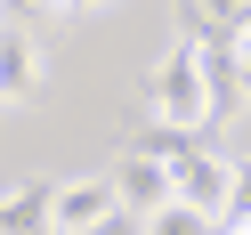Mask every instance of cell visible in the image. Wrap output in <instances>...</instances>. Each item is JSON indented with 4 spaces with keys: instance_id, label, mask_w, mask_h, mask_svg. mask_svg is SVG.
<instances>
[{
    "instance_id": "6da1fadb",
    "label": "cell",
    "mask_w": 251,
    "mask_h": 235,
    "mask_svg": "<svg viewBox=\"0 0 251 235\" xmlns=\"http://www.w3.org/2000/svg\"><path fill=\"white\" fill-rule=\"evenodd\" d=\"M146 114L170 122V130H211V122H202V49H195L186 33L170 41L162 65H154V81H146Z\"/></svg>"
},
{
    "instance_id": "7a4b0ae2",
    "label": "cell",
    "mask_w": 251,
    "mask_h": 235,
    "mask_svg": "<svg viewBox=\"0 0 251 235\" xmlns=\"http://www.w3.org/2000/svg\"><path fill=\"white\" fill-rule=\"evenodd\" d=\"M227 170H235V154H219V146L178 154V162H170V203H186V211L219 219V211H227Z\"/></svg>"
},
{
    "instance_id": "3957f363",
    "label": "cell",
    "mask_w": 251,
    "mask_h": 235,
    "mask_svg": "<svg viewBox=\"0 0 251 235\" xmlns=\"http://www.w3.org/2000/svg\"><path fill=\"white\" fill-rule=\"evenodd\" d=\"M122 203H114V179H73V186H57V203H49V235H89L98 219H114Z\"/></svg>"
},
{
    "instance_id": "277c9868",
    "label": "cell",
    "mask_w": 251,
    "mask_h": 235,
    "mask_svg": "<svg viewBox=\"0 0 251 235\" xmlns=\"http://www.w3.org/2000/svg\"><path fill=\"white\" fill-rule=\"evenodd\" d=\"M114 203H122V211H138V219H154V211L170 203V162L122 146V162H114Z\"/></svg>"
},
{
    "instance_id": "5b68a950",
    "label": "cell",
    "mask_w": 251,
    "mask_h": 235,
    "mask_svg": "<svg viewBox=\"0 0 251 235\" xmlns=\"http://www.w3.org/2000/svg\"><path fill=\"white\" fill-rule=\"evenodd\" d=\"M41 89V41L25 33V25H0V98L25 105Z\"/></svg>"
},
{
    "instance_id": "8992f818",
    "label": "cell",
    "mask_w": 251,
    "mask_h": 235,
    "mask_svg": "<svg viewBox=\"0 0 251 235\" xmlns=\"http://www.w3.org/2000/svg\"><path fill=\"white\" fill-rule=\"evenodd\" d=\"M49 203H57L49 179H33V186H0V235H49Z\"/></svg>"
},
{
    "instance_id": "52a82bcc",
    "label": "cell",
    "mask_w": 251,
    "mask_h": 235,
    "mask_svg": "<svg viewBox=\"0 0 251 235\" xmlns=\"http://www.w3.org/2000/svg\"><path fill=\"white\" fill-rule=\"evenodd\" d=\"M202 146V130H170V122H138V130H130V154H154V162H178V154H195Z\"/></svg>"
},
{
    "instance_id": "ba28073f",
    "label": "cell",
    "mask_w": 251,
    "mask_h": 235,
    "mask_svg": "<svg viewBox=\"0 0 251 235\" xmlns=\"http://www.w3.org/2000/svg\"><path fill=\"white\" fill-rule=\"evenodd\" d=\"M235 219H251V154H235V170H227V211H219L211 227H235Z\"/></svg>"
},
{
    "instance_id": "9c48e42d",
    "label": "cell",
    "mask_w": 251,
    "mask_h": 235,
    "mask_svg": "<svg viewBox=\"0 0 251 235\" xmlns=\"http://www.w3.org/2000/svg\"><path fill=\"white\" fill-rule=\"evenodd\" d=\"M146 235H219L202 211H186V203H162V211L146 219Z\"/></svg>"
},
{
    "instance_id": "30bf717a",
    "label": "cell",
    "mask_w": 251,
    "mask_h": 235,
    "mask_svg": "<svg viewBox=\"0 0 251 235\" xmlns=\"http://www.w3.org/2000/svg\"><path fill=\"white\" fill-rule=\"evenodd\" d=\"M186 17H202V25H227V33H235V17H243V0H186Z\"/></svg>"
},
{
    "instance_id": "8fae6325",
    "label": "cell",
    "mask_w": 251,
    "mask_h": 235,
    "mask_svg": "<svg viewBox=\"0 0 251 235\" xmlns=\"http://www.w3.org/2000/svg\"><path fill=\"white\" fill-rule=\"evenodd\" d=\"M89 235H146V219H138V211H114V219H98Z\"/></svg>"
},
{
    "instance_id": "7c38bea8",
    "label": "cell",
    "mask_w": 251,
    "mask_h": 235,
    "mask_svg": "<svg viewBox=\"0 0 251 235\" xmlns=\"http://www.w3.org/2000/svg\"><path fill=\"white\" fill-rule=\"evenodd\" d=\"M235 73H243V98H251V33L235 41Z\"/></svg>"
},
{
    "instance_id": "4fadbf2b",
    "label": "cell",
    "mask_w": 251,
    "mask_h": 235,
    "mask_svg": "<svg viewBox=\"0 0 251 235\" xmlns=\"http://www.w3.org/2000/svg\"><path fill=\"white\" fill-rule=\"evenodd\" d=\"M65 8H73V17H98V8H114V0H65Z\"/></svg>"
},
{
    "instance_id": "5bb4252c",
    "label": "cell",
    "mask_w": 251,
    "mask_h": 235,
    "mask_svg": "<svg viewBox=\"0 0 251 235\" xmlns=\"http://www.w3.org/2000/svg\"><path fill=\"white\" fill-rule=\"evenodd\" d=\"M219 235H251V219H235V227H219Z\"/></svg>"
}]
</instances>
